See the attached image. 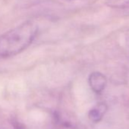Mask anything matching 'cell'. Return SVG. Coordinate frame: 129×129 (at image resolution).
Wrapping results in <instances>:
<instances>
[{"label":"cell","instance_id":"obj_1","mask_svg":"<svg viewBox=\"0 0 129 129\" xmlns=\"http://www.w3.org/2000/svg\"><path fill=\"white\" fill-rule=\"evenodd\" d=\"M38 25L34 21H25L0 35V57L15 55L26 49L38 34Z\"/></svg>","mask_w":129,"mask_h":129},{"label":"cell","instance_id":"obj_2","mask_svg":"<svg viewBox=\"0 0 129 129\" xmlns=\"http://www.w3.org/2000/svg\"><path fill=\"white\" fill-rule=\"evenodd\" d=\"M89 84L91 89L96 93H100L103 91L106 85V78L100 72H93L89 76Z\"/></svg>","mask_w":129,"mask_h":129},{"label":"cell","instance_id":"obj_3","mask_svg":"<svg viewBox=\"0 0 129 129\" xmlns=\"http://www.w3.org/2000/svg\"><path fill=\"white\" fill-rule=\"evenodd\" d=\"M106 110L107 106L105 103H98L94 108L90 110L88 117L93 122H99L102 120Z\"/></svg>","mask_w":129,"mask_h":129},{"label":"cell","instance_id":"obj_4","mask_svg":"<svg viewBox=\"0 0 129 129\" xmlns=\"http://www.w3.org/2000/svg\"><path fill=\"white\" fill-rule=\"evenodd\" d=\"M106 5L115 9H129V0H106Z\"/></svg>","mask_w":129,"mask_h":129},{"label":"cell","instance_id":"obj_5","mask_svg":"<svg viewBox=\"0 0 129 129\" xmlns=\"http://www.w3.org/2000/svg\"><path fill=\"white\" fill-rule=\"evenodd\" d=\"M125 41L127 46L129 47V30H127L125 33Z\"/></svg>","mask_w":129,"mask_h":129},{"label":"cell","instance_id":"obj_6","mask_svg":"<svg viewBox=\"0 0 129 129\" xmlns=\"http://www.w3.org/2000/svg\"><path fill=\"white\" fill-rule=\"evenodd\" d=\"M68 1H71V0H68Z\"/></svg>","mask_w":129,"mask_h":129}]
</instances>
